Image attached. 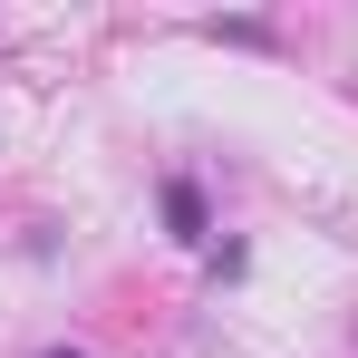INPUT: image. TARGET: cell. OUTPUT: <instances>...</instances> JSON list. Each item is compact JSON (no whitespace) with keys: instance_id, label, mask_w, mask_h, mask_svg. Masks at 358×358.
<instances>
[{"instance_id":"2","label":"cell","mask_w":358,"mask_h":358,"mask_svg":"<svg viewBox=\"0 0 358 358\" xmlns=\"http://www.w3.org/2000/svg\"><path fill=\"white\" fill-rule=\"evenodd\" d=\"M49 358H78V349H49Z\"/></svg>"},{"instance_id":"1","label":"cell","mask_w":358,"mask_h":358,"mask_svg":"<svg viewBox=\"0 0 358 358\" xmlns=\"http://www.w3.org/2000/svg\"><path fill=\"white\" fill-rule=\"evenodd\" d=\"M165 223H175L184 242H203V194H194V184H184V175L165 184Z\"/></svg>"}]
</instances>
